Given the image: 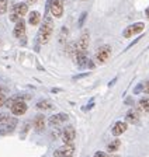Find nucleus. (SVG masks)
I'll use <instances>...</instances> for the list:
<instances>
[{
    "label": "nucleus",
    "mask_w": 149,
    "mask_h": 157,
    "mask_svg": "<svg viewBox=\"0 0 149 157\" xmlns=\"http://www.w3.org/2000/svg\"><path fill=\"white\" fill-rule=\"evenodd\" d=\"M52 34H53V21L49 18V17H46V18L42 21V24H41L40 31H38V35H37L38 42L42 44V45L48 44L49 42V39H51V36H52Z\"/></svg>",
    "instance_id": "1"
},
{
    "label": "nucleus",
    "mask_w": 149,
    "mask_h": 157,
    "mask_svg": "<svg viewBox=\"0 0 149 157\" xmlns=\"http://www.w3.org/2000/svg\"><path fill=\"white\" fill-rule=\"evenodd\" d=\"M110 56H111V46L110 45H103V46H100V48L97 49L96 60L100 63V65H103V63H106L107 60L110 59Z\"/></svg>",
    "instance_id": "2"
},
{
    "label": "nucleus",
    "mask_w": 149,
    "mask_h": 157,
    "mask_svg": "<svg viewBox=\"0 0 149 157\" xmlns=\"http://www.w3.org/2000/svg\"><path fill=\"white\" fill-rule=\"evenodd\" d=\"M16 125H17L16 118H11L6 114H2V118H0V126H2L3 131H6V132L13 131L14 128H16Z\"/></svg>",
    "instance_id": "3"
},
{
    "label": "nucleus",
    "mask_w": 149,
    "mask_h": 157,
    "mask_svg": "<svg viewBox=\"0 0 149 157\" xmlns=\"http://www.w3.org/2000/svg\"><path fill=\"white\" fill-rule=\"evenodd\" d=\"M48 7H49L51 13H52L53 17H62L63 14V0H49V3H48Z\"/></svg>",
    "instance_id": "4"
},
{
    "label": "nucleus",
    "mask_w": 149,
    "mask_h": 157,
    "mask_svg": "<svg viewBox=\"0 0 149 157\" xmlns=\"http://www.w3.org/2000/svg\"><path fill=\"white\" fill-rule=\"evenodd\" d=\"M143 28H145V24H143V23H135V24L127 27V28L124 29L123 36H124V38H131V36L136 35V34L142 33Z\"/></svg>",
    "instance_id": "5"
},
{
    "label": "nucleus",
    "mask_w": 149,
    "mask_h": 157,
    "mask_svg": "<svg viewBox=\"0 0 149 157\" xmlns=\"http://www.w3.org/2000/svg\"><path fill=\"white\" fill-rule=\"evenodd\" d=\"M89 44H90V34L87 29H84L79 36V41L76 44V48L79 51H83V52H86L87 49H89Z\"/></svg>",
    "instance_id": "6"
},
{
    "label": "nucleus",
    "mask_w": 149,
    "mask_h": 157,
    "mask_svg": "<svg viewBox=\"0 0 149 157\" xmlns=\"http://www.w3.org/2000/svg\"><path fill=\"white\" fill-rule=\"evenodd\" d=\"M73 151H75V146L72 144H63V146H61L59 149H57V150L53 151V157H70L73 154Z\"/></svg>",
    "instance_id": "7"
},
{
    "label": "nucleus",
    "mask_w": 149,
    "mask_h": 157,
    "mask_svg": "<svg viewBox=\"0 0 149 157\" xmlns=\"http://www.w3.org/2000/svg\"><path fill=\"white\" fill-rule=\"evenodd\" d=\"M75 139H76V131H75V128L66 126L62 132V140L65 142V144H72Z\"/></svg>",
    "instance_id": "8"
},
{
    "label": "nucleus",
    "mask_w": 149,
    "mask_h": 157,
    "mask_svg": "<svg viewBox=\"0 0 149 157\" xmlns=\"http://www.w3.org/2000/svg\"><path fill=\"white\" fill-rule=\"evenodd\" d=\"M66 121H68V115L61 112V114L52 115L49 118V125L51 126H59V125H62L63 122H66Z\"/></svg>",
    "instance_id": "9"
},
{
    "label": "nucleus",
    "mask_w": 149,
    "mask_h": 157,
    "mask_svg": "<svg viewBox=\"0 0 149 157\" xmlns=\"http://www.w3.org/2000/svg\"><path fill=\"white\" fill-rule=\"evenodd\" d=\"M25 111H27V105L24 101H16L11 105V112L14 115H23L25 114Z\"/></svg>",
    "instance_id": "10"
},
{
    "label": "nucleus",
    "mask_w": 149,
    "mask_h": 157,
    "mask_svg": "<svg viewBox=\"0 0 149 157\" xmlns=\"http://www.w3.org/2000/svg\"><path fill=\"white\" fill-rule=\"evenodd\" d=\"M127 122H123V121H118L116 122V124L113 125V128H111V132H113L114 136H120V135H123L124 132L127 131Z\"/></svg>",
    "instance_id": "11"
},
{
    "label": "nucleus",
    "mask_w": 149,
    "mask_h": 157,
    "mask_svg": "<svg viewBox=\"0 0 149 157\" xmlns=\"http://www.w3.org/2000/svg\"><path fill=\"white\" fill-rule=\"evenodd\" d=\"M25 35V23L24 20H18L16 23V27H14V36L16 38H21V36Z\"/></svg>",
    "instance_id": "12"
},
{
    "label": "nucleus",
    "mask_w": 149,
    "mask_h": 157,
    "mask_svg": "<svg viewBox=\"0 0 149 157\" xmlns=\"http://www.w3.org/2000/svg\"><path fill=\"white\" fill-rule=\"evenodd\" d=\"M34 129H35L37 132H42L44 128H45V118H44V115H37L35 118H34Z\"/></svg>",
    "instance_id": "13"
},
{
    "label": "nucleus",
    "mask_w": 149,
    "mask_h": 157,
    "mask_svg": "<svg viewBox=\"0 0 149 157\" xmlns=\"http://www.w3.org/2000/svg\"><path fill=\"white\" fill-rule=\"evenodd\" d=\"M11 10H13L14 13H16L17 16L21 18L23 16H25V14H27V11H28V6H27L25 3H17V4H14Z\"/></svg>",
    "instance_id": "14"
},
{
    "label": "nucleus",
    "mask_w": 149,
    "mask_h": 157,
    "mask_svg": "<svg viewBox=\"0 0 149 157\" xmlns=\"http://www.w3.org/2000/svg\"><path fill=\"white\" fill-rule=\"evenodd\" d=\"M125 121L129 124H138L139 121V112L136 109H129L125 115Z\"/></svg>",
    "instance_id": "15"
},
{
    "label": "nucleus",
    "mask_w": 149,
    "mask_h": 157,
    "mask_svg": "<svg viewBox=\"0 0 149 157\" xmlns=\"http://www.w3.org/2000/svg\"><path fill=\"white\" fill-rule=\"evenodd\" d=\"M41 21V14L38 13V11H33V13H30V17H28V23H30V25H37V24H40Z\"/></svg>",
    "instance_id": "16"
},
{
    "label": "nucleus",
    "mask_w": 149,
    "mask_h": 157,
    "mask_svg": "<svg viewBox=\"0 0 149 157\" xmlns=\"http://www.w3.org/2000/svg\"><path fill=\"white\" fill-rule=\"evenodd\" d=\"M37 108L38 109H44V111H48V109H52L53 105L51 101H46V100H42V101L37 102Z\"/></svg>",
    "instance_id": "17"
},
{
    "label": "nucleus",
    "mask_w": 149,
    "mask_h": 157,
    "mask_svg": "<svg viewBox=\"0 0 149 157\" xmlns=\"http://www.w3.org/2000/svg\"><path fill=\"white\" fill-rule=\"evenodd\" d=\"M138 108L143 112H149V98H141L138 102Z\"/></svg>",
    "instance_id": "18"
},
{
    "label": "nucleus",
    "mask_w": 149,
    "mask_h": 157,
    "mask_svg": "<svg viewBox=\"0 0 149 157\" xmlns=\"http://www.w3.org/2000/svg\"><path fill=\"white\" fill-rule=\"evenodd\" d=\"M120 146H121V142H120L118 139H116V140H113L107 146V150H108L110 153H114V151H117L120 149Z\"/></svg>",
    "instance_id": "19"
},
{
    "label": "nucleus",
    "mask_w": 149,
    "mask_h": 157,
    "mask_svg": "<svg viewBox=\"0 0 149 157\" xmlns=\"http://www.w3.org/2000/svg\"><path fill=\"white\" fill-rule=\"evenodd\" d=\"M7 11V0H0V14H4Z\"/></svg>",
    "instance_id": "20"
},
{
    "label": "nucleus",
    "mask_w": 149,
    "mask_h": 157,
    "mask_svg": "<svg viewBox=\"0 0 149 157\" xmlns=\"http://www.w3.org/2000/svg\"><path fill=\"white\" fill-rule=\"evenodd\" d=\"M94 157H110L108 154H106L104 151H97L96 154H94Z\"/></svg>",
    "instance_id": "21"
},
{
    "label": "nucleus",
    "mask_w": 149,
    "mask_h": 157,
    "mask_svg": "<svg viewBox=\"0 0 149 157\" xmlns=\"http://www.w3.org/2000/svg\"><path fill=\"white\" fill-rule=\"evenodd\" d=\"M4 104H6V97H4L3 94H0V107L4 105Z\"/></svg>",
    "instance_id": "22"
},
{
    "label": "nucleus",
    "mask_w": 149,
    "mask_h": 157,
    "mask_svg": "<svg viewBox=\"0 0 149 157\" xmlns=\"http://www.w3.org/2000/svg\"><path fill=\"white\" fill-rule=\"evenodd\" d=\"M84 17H86V13H83V14H82V17H80V21H79L80 25H83V23H84Z\"/></svg>",
    "instance_id": "23"
},
{
    "label": "nucleus",
    "mask_w": 149,
    "mask_h": 157,
    "mask_svg": "<svg viewBox=\"0 0 149 157\" xmlns=\"http://www.w3.org/2000/svg\"><path fill=\"white\" fill-rule=\"evenodd\" d=\"M143 91L145 93H149V82L145 83V87H143Z\"/></svg>",
    "instance_id": "24"
},
{
    "label": "nucleus",
    "mask_w": 149,
    "mask_h": 157,
    "mask_svg": "<svg viewBox=\"0 0 149 157\" xmlns=\"http://www.w3.org/2000/svg\"><path fill=\"white\" fill-rule=\"evenodd\" d=\"M145 14H146V17H148V20H149V7L146 9V11H145Z\"/></svg>",
    "instance_id": "25"
},
{
    "label": "nucleus",
    "mask_w": 149,
    "mask_h": 157,
    "mask_svg": "<svg viewBox=\"0 0 149 157\" xmlns=\"http://www.w3.org/2000/svg\"><path fill=\"white\" fill-rule=\"evenodd\" d=\"M28 3H31V4H34V3H37V0H28Z\"/></svg>",
    "instance_id": "26"
},
{
    "label": "nucleus",
    "mask_w": 149,
    "mask_h": 157,
    "mask_svg": "<svg viewBox=\"0 0 149 157\" xmlns=\"http://www.w3.org/2000/svg\"><path fill=\"white\" fill-rule=\"evenodd\" d=\"M110 157H120V156H117V154H113V156H110Z\"/></svg>",
    "instance_id": "27"
},
{
    "label": "nucleus",
    "mask_w": 149,
    "mask_h": 157,
    "mask_svg": "<svg viewBox=\"0 0 149 157\" xmlns=\"http://www.w3.org/2000/svg\"><path fill=\"white\" fill-rule=\"evenodd\" d=\"M70 157H72V156H70Z\"/></svg>",
    "instance_id": "28"
}]
</instances>
